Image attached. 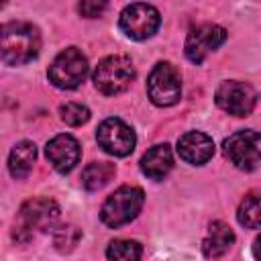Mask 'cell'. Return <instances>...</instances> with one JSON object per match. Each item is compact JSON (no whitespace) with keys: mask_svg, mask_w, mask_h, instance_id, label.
<instances>
[{"mask_svg":"<svg viewBox=\"0 0 261 261\" xmlns=\"http://www.w3.org/2000/svg\"><path fill=\"white\" fill-rule=\"evenodd\" d=\"M239 222L245 228H259L261 226V192H251L243 198L239 212Z\"/></svg>","mask_w":261,"mask_h":261,"instance_id":"cell-18","label":"cell"},{"mask_svg":"<svg viewBox=\"0 0 261 261\" xmlns=\"http://www.w3.org/2000/svg\"><path fill=\"white\" fill-rule=\"evenodd\" d=\"M37 159V149L31 141H20L12 147L10 157H8V169L12 173V177L22 179L29 175V171L33 169V163Z\"/></svg>","mask_w":261,"mask_h":261,"instance_id":"cell-16","label":"cell"},{"mask_svg":"<svg viewBox=\"0 0 261 261\" xmlns=\"http://www.w3.org/2000/svg\"><path fill=\"white\" fill-rule=\"evenodd\" d=\"M177 153L184 161H188L192 165H202L214 155V143L208 135H204L200 130H192V133H186L184 137H179Z\"/></svg>","mask_w":261,"mask_h":261,"instance_id":"cell-13","label":"cell"},{"mask_svg":"<svg viewBox=\"0 0 261 261\" xmlns=\"http://www.w3.org/2000/svg\"><path fill=\"white\" fill-rule=\"evenodd\" d=\"M59 114H61V120L69 126H80L84 122H88L90 118V110L88 106L80 104V102H67L59 108Z\"/></svg>","mask_w":261,"mask_h":261,"instance_id":"cell-21","label":"cell"},{"mask_svg":"<svg viewBox=\"0 0 261 261\" xmlns=\"http://www.w3.org/2000/svg\"><path fill=\"white\" fill-rule=\"evenodd\" d=\"M141 253H143L141 245L137 241H128V239L112 241L106 249L108 261H139Z\"/></svg>","mask_w":261,"mask_h":261,"instance_id":"cell-19","label":"cell"},{"mask_svg":"<svg viewBox=\"0 0 261 261\" xmlns=\"http://www.w3.org/2000/svg\"><path fill=\"white\" fill-rule=\"evenodd\" d=\"M143 202H145V194L141 188L120 186L112 196L106 198V202L100 210V218L106 226L118 228V226L130 222L141 212Z\"/></svg>","mask_w":261,"mask_h":261,"instance_id":"cell-3","label":"cell"},{"mask_svg":"<svg viewBox=\"0 0 261 261\" xmlns=\"http://www.w3.org/2000/svg\"><path fill=\"white\" fill-rule=\"evenodd\" d=\"M173 167V155L169 145H155L151 147L141 159V171L151 179H163Z\"/></svg>","mask_w":261,"mask_h":261,"instance_id":"cell-14","label":"cell"},{"mask_svg":"<svg viewBox=\"0 0 261 261\" xmlns=\"http://www.w3.org/2000/svg\"><path fill=\"white\" fill-rule=\"evenodd\" d=\"M59 218V206L49 198H31L27 200L14 222V239L29 241L33 234L47 230Z\"/></svg>","mask_w":261,"mask_h":261,"instance_id":"cell-2","label":"cell"},{"mask_svg":"<svg viewBox=\"0 0 261 261\" xmlns=\"http://www.w3.org/2000/svg\"><path fill=\"white\" fill-rule=\"evenodd\" d=\"M214 100L224 112H228L232 116H247L253 110L257 96L249 84L230 80V82H222L218 86Z\"/></svg>","mask_w":261,"mask_h":261,"instance_id":"cell-11","label":"cell"},{"mask_svg":"<svg viewBox=\"0 0 261 261\" xmlns=\"http://www.w3.org/2000/svg\"><path fill=\"white\" fill-rule=\"evenodd\" d=\"M133 80L135 67L126 55H110L102 59L94 71V86L104 96H116L124 92Z\"/></svg>","mask_w":261,"mask_h":261,"instance_id":"cell-4","label":"cell"},{"mask_svg":"<svg viewBox=\"0 0 261 261\" xmlns=\"http://www.w3.org/2000/svg\"><path fill=\"white\" fill-rule=\"evenodd\" d=\"M114 173H116V169H114L112 163H108V161H94V163H90L84 169L82 184H84L86 190L96 192V190H102L114 177Z\"/></svg>","mask_w":261,"mask_h":261,"instance_id":"cell-17","label":"cell"},{"mask_svg":"<svg viewBox=\"0 0 261 261\" xmlns=\"http://www.w3.org/2000/svg\"><path fill=\"white\" fill-rule=\"evenodd\" d=\"M45 155L59 173H67L77 165L82 151H80V143L71 135H55L47 143Z\"/></svg>","mask_w":261,"mask_h":261,"instance_id":"cell-12","label":"cell"},{"mask_svg":"<svg viewBox=\"0 0 261 261\" xmlns=\"http://www.w3.org/2000/svg\"><path fill=\"white\" fill-rule=\"evenodd\" d=\"M2 59L8 65H22L37 57L41 49L39 31L29 22H6L2 27Z\"/></svg>","mask_w":261,"mask_h":261,"instance_id":"cell-1","label":"cell"},{"mask_svg":"<svg viewBox=\"0 0 261 261\" xmlns=\"http://www.w3.org/2000/svg\"><path fill=\"white\" fill-rule=\"evenodd\" d=\"M80 239H82V232H80V228L73 226V224H63V226H59V228L53 232V245H55V249L61 251V253H69V251L77 245Z\"/></svg>","mask_w":261,"mask_h":261,"instance_id":"cell-20","label":"cell"},{"mask_svg":"<svg viewBox=\"0 0 261 261\" xmlns=\"http://www.w3.org/2000/svg\"><path fill=\"white\" fill-rule=\"evenodd\" d=\"M161 16L159 10L151 4H128L122 12H120V29L126 37L135 39V41H143L155 35V31L159 29Z\"/></svg>","mask_w":261,"mask_h":261,"instance_id":"cell-8","label":"cell"},{"mask_svg":"<svg viewBox=\"0 0 261 261\" xmlns=\"http://www.w3.org/2000/svg\"><path fill=\"white\" fill-rule=\"evenodd\" d=\"M88 75V59L77 47L63 49L49 65V80L61 90L77 88Z\"/></svg>","mask_w":261,"mask_h":261,"instance_id":"cell-5","label":"cell"},{"mask_svg":"<svg viewBox=\"0 0 261 261\" xmlns=\"http://www.w3.org/2000/svg\"><path fill=\"white\" fill-rule=\"evenodd\" d=\"M234 243V232L228 224H224L222 220H214L210 226H208V234L206 239L202 241V253L208 257V259H216V257H222L230 245Z\"/></svg>","mask_w":261,"mask_h":261,"instance_id":"cell-15","label":"cell"},{"mask_svg":"<svg viewBox=\"0 0 261 261\" xmlns=\"http://www.w3.org/2000/svg\"><path fill=\"white\" fill-rule=\"evenodd\" d=\"M226 41V31L218 24L204 22L194 27L186 39V57L194 63H202L208 53L218 49Z\"/></svg>","mask_w":261,"mask_h":261,"instance_id":"cell-10","label":"cell"},{"mask_svg":"<svg viewBox=\"0 0 261 261\" xmlns=\"http://www.w3.org/2000/svg\"><path fill=\"white\" fill-rule=\"evenodd\" d=\"M253 255H255V261H261V234L253 243Z\"/></svg>","mask_w":261,"mask_h":261,"instance_id":"cell-23","label":"cell"},{"mask_svg":"<svg viewBox=\"0 0 261 261\" xmlns=\"http://www.w3.org/2000/svg\"><path fill=\"white\" fill-rule=\"evenodd\" d=\"M96 139H98V145L114 157H126L128 153H133L137 143L135 130L120 118H106L98 126Z\"/></svg>","mask_w":261,"mask_h":261,"instance_id":"cell-9","label":"cell"},{"mask_svg":"<svg viewBox=\"0 0 261 261\" xmlns=\"http://www.w3.org/2000/svg\"><path fill=\"white\" fill-rule=\"evenodd\" d=\"M77 10L82 12V16L94 18V16H100V12L106 10V2H80Z\"/></svg>","mask_w":261,"mask_h":261,"instance_id":"cell-22","label":"cell"},{"mask_svg":"<svg viewBox=\"0 0 261 261\" xmlns=\"http://www.w3.org/2000/svg\"><path fill=\"white\" fill-rule=\"evenodd\" d=\"M222 151L228 161L239 169H255L261 161V133L257 130H239L224 139Z\"/></svg>","mask_w":261,"mask_h":261,"instance_id":"cell-7","label":"cell"},{"mask_svg":"<svg viewBox=\"0 0 261 261\" xmlns=\"http://www.w3.org/2000/svg\"><path fill=\"white\" fill-rule=\"evenodd\" d=\"M147 94H149L151 102L157 104V106H171V104H175L179 100V94H181L179 71L171 63H167V61L157 63L151 69V73H149Z\"/></svg>","mask_w":261,"mask_h":261,"instance_id":"cell-6","label":"cell"}]
</instances>
